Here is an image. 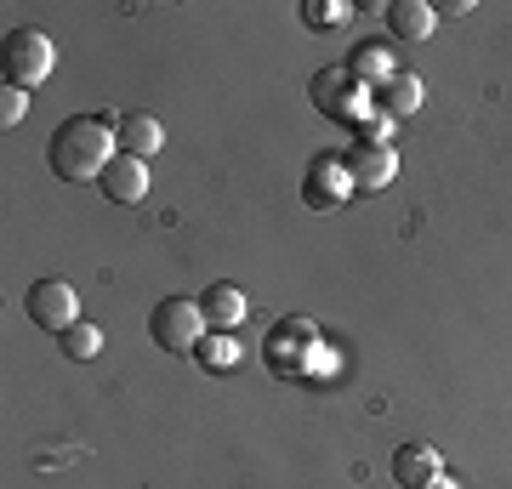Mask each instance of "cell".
Returning a JSON list of instances; mask_svg holds the SVG:
<instances>
[{
  "mask_svg": "<svg viewBox=\"0 0 512 489\" xmlns=\"http://www.w3.org/2000/svg\"><path fill=\"white\" fill-rule=\"evenodd\" d=\"M114 131H120L114 114H69V120L52 131L46 160H52V171L63 182H103V171H109L114 154H120Z\"/></svg>",
  "mask_w": 512,
  "mask_h": 489,
  "instance_id": "obj_1",
  "label": "cell"
},
{
  "mask_svg": "<svg viewBox=\"0 0 512 489\" xmlns=\"http://www.w3.org/2000/svg\"><path fill=\"white\" fill-rule=\"evenodd\" d=\"M205 336H211V325H205V313H200V296H165L160 308L148 313V342L160 347V353L194 359Z\"/></svg>",
  "mask_w": 512,
  "mask_h": 489,
  "instance_id": "obj_2",
  "label": "cell"
},
{
  "mask_svg": "<svg viewBox=\"0 0 512 489\" xmlns=\"http://www.w3.org/2000/svg\"><path fill=\"white\" fill-rule=\"evenodd\" d=\"M0 69H6V86L35 91L46 74L57 69V46L46 29H12L6 46H0Z\"/></svg>",
  "mask_w": 512,
  "mask_h": 489,
  "instance_id": "obj_3",
  "label": "cell"
},
{
  "mask_svg": "<svg viewBox=\"0 0 512 489\" xmlns=\"http://www.w3.org/2000/svg\"><path fill=\"white\" fill-rule=\"evenodd\" d=\"M319 353H325V342H319V330L308 325V319H279L274 330H268V342H262V359H268V370L274 376H308L313 364H319Z\"/></svg>",
  "mask_w": 512,
  "mask_h": 489,
  "instance_id": "obj_4",
  "label": "cell"
},
{
  "mask_svg": "<svg viewBox=\"0 0 512 489\" xmlns=\"http://www.w3.org/2000/svg\"><path fill=\"white\" fill-rule=\"evenodd\" d=\"M313 109L325 114V120H336V126H365L370 120V86H359L348 69H319L313 74Z\"/></svg>",
  "mask_w": 512,
  "mask_h": 489,
  "instance_id": "obj_5",
  "label": "cell"
},
{
  "mask_svg": "<svg viewBox=\"0 0 512 489\" xmlns=\"http://www.w3.org/2000/svg\"><path fill=\"white\" fill-rule=\"evenodd\" d=\"M353 194V177H348V160L342 154H313L308 171H302V205L330 217V211H342Z\"/></svg>",
  "mask_w": 512,
  "mask_h": 489,
  "instance_id": "obj_6",
  "label": "cell"
},
{
  "mask_svg": "<svg viewBox=\"0 0 512 489\" xmlns=\"http://www.w3.org/2000/svg\"><path fill=\"white\" fill-rule=\"evenodd\" d=\"M23 308H29V319H35L40 330H52V336L80 325V296H74L69 279H35L29 296H23Z\"/></svg>",
  "mask_w": 512,
  "mask_h": 489,
  "instance_id": "obj_7",
  "label": "cell"
},
{
  "mask_svg": "<svg viewBox=\"0 0 512 489\" xmlns=\"http://www.w3.org/2000/svg\"><path fill=\"white\" fill-rule=\"evenodd\" d=\"M342 160H348L353 194H376V188H387V182L399 177V154H393V143H353Z\"/></svg>",
  "mask_w": 512,
  "mask_h": 489,
  "instance_id": "obj_8",
  "label": "cell"
},
{
  "mask_svg": "<svg viewBox=\"0 0 512 489\" xmlns=\"http://www.w3.org/2000/svg\"><path fill=\"white\" fill-rule=\"evenodd\" d=\"M103 200H114V205H137V200H148V160H131V154H114V165L103 171Z\"/></svg>",
  "mask_w": 512,
  "mask_h": 489,
  "instance_id": "obj_9",
  "label": "cell"
},
{
  "mask_svg": "<svg viewBox=\"0 0 512 489\" xmlns=\"http://www.w3.org/2000/svg\"><path fill=\"white\" fill-rule=\"evenodd\" d=\"M421 97H427L421 74H393V80H382V86H370V109L387 114V120H404V114L421 109Z\"/></svg>",
  "mask_w": 512,
  "mask_h": 489,
  "instance_id": "obj_10",
  "label": "cell"
},
{
  "mask_svg": "<svg viewBox=\"0 0 512 489\" xmlns=\"http://www.w3.org/2000/svg\"><path fill=\"white\" fill-rule=\"evenodd\" d=\"M200 313H205V325H211V330H234V325H245L251 302H245V290H239V285L217 279V285L200 290Z\"/></svg>",
  "mask_w": 512,
  "mask_h": 489,
  "instance_id": "obj_11",
  "label": "cell"
},
{
  "mask_svg": "<svg viewBox=\"0 0 512 489\" xmlns=\"http://www.w3.org/2000/svg\"><path fill=\"white\" fill-rule=\"evenodd\" d=\"M387 35L393 40H410V46H416V40H427L433 35V23H439V12H433V6H427V0H387Z\"/></svg>",
  "mask_w": 512,
  "mask_h": 489,
  "instance_id": "obj_12",
  "label": "cell"
},
{
  "mask_svg": "<svg viewBox=\"0 0 512 489\" xmlns=\"http://www.w3.org/2000/svg\"><path fill=\"white\" fill-rule=\"evenodd\" d=\"M439 450H433V444H399V450H393V478H399L404 489H427L433 484V478H439Z\"/></svg>",
  "mask_w": 512,
  "mask_h": 489,
  "instance_id": "obj_13",
  "label": "cell"
},
{
  "mask_svg": "<svg viewBox=\"0 0 512 489\" xmlns=\"http://www.w3.org/2000/svg\"><path fill=\"white\" fill-rule=\"evenodd\" d=\"M114 143H120V154H131V160H154L165 148V126L154 114H126L120 131H114Z\"/></svg>",
  "mask_w": 512,
  "mask_h": 489,
  "instance_id": "obj_14",
  "label": "cell"
},
{
  "mask_svg": "<svg viewBox=\"0 0 512 489\" xmlns=\"http://www.w3.org/2000/svg\"><path fill=\"white\" fill-rule=\"evenodd\" d=\"M342 69H348L353 80H359V86H382V80H393V74H399V69H393V52H387V46H376V40L353 46Z\"/></svg>",
  "mask_w": 512,
  "mask_h": 489,
  "instance_id": "obj_15",
  "label": "cell"
},
{
  "mask_svg": "<svg viewBox=\"0 0 512 489\" xmlns=\"http://www.w3.org/2000/svg\"><path fill=\"white\" fill-rule=\"evenodd\" d=\"M194 364H200V370H211V376L239 370V336H234V330H211V336L200 342V353H194Z\"/></svg>",
  "mask_w": 512,
  "mask_h": 489,
  "instance_id": "obj_16",
  "label": "cell"
},
{
  "mask_svg": "<svg viewBox=\"0 0 512 489\" xmlns=\"http://www.w3.org/2000/svg\"><path fill=\"white\" fill-rule=\"evenodd\" d=\"M57 347H63L74 364H86V359H97V353H103V330H97L92 319H80V325H69L63 336H57Z\"/></svg>",
  "mask_w": 512,
  "mask_h": 489,
  "instance_id": "obj_17",
  "label": "cell"
},
{
  "mask_svg": "<svg viewBox=\"0 0 512 489\" xmlns=\"http://www.w3.org/2000/svg\"><path fill=\"white\" fill-rule=\"evenodd\" d=\"M348 18H353L348 0H302V23L308 29H342Z\"/></svg>",
  "mask_w": 512,
  "mask_h": 489,
  "instance_id": "obj_18",
  "label": "cell"
},
{
  "mask_svg": "<svg viewBox=\"0 0 512 489\" xmlns=\"http://www.w3.org/2000/svg\"><path fill=\"white\" fill-rule=\"evenodd\" d=\"M23 114H29V91L6 86V91H0V126H18Z\"/></svg>",
  "mask_w": 512,
  "mask_h": 489,
  "instance_id": "obj_19",
  "label": "cell"
},
{
  "mask_svg": "<svg viewBox=\"0 0 512 489\" xmlns=\"http://www.w3.org/2000/svg\"><path fill=\"white\" fill-rule=\"evenodd\" d=\"M359 143H393V120L387 114H376L370 109V120L359 126Z\"/></svg>",
  "mask_w": 512,
  "mask_h": 489,
  "instance_id": "obj_20",
  "label": "cell"
},
{
  "mask_svg": "<svg viewBox=\"0 0 512 489\" xmlns=\"http://www.w3.org/2000/svg\"><path fill=\"white\" fill-rule=\"evenodd\" d=\"M427 489H461V484H456V478H444V472H439V478H433V484H427Z\"/></svg>",
  "mask_w": 512,
  "mask_h": 489,
  "instance_id": "obj_21",
  "label": "cell"
}]
</instances>
